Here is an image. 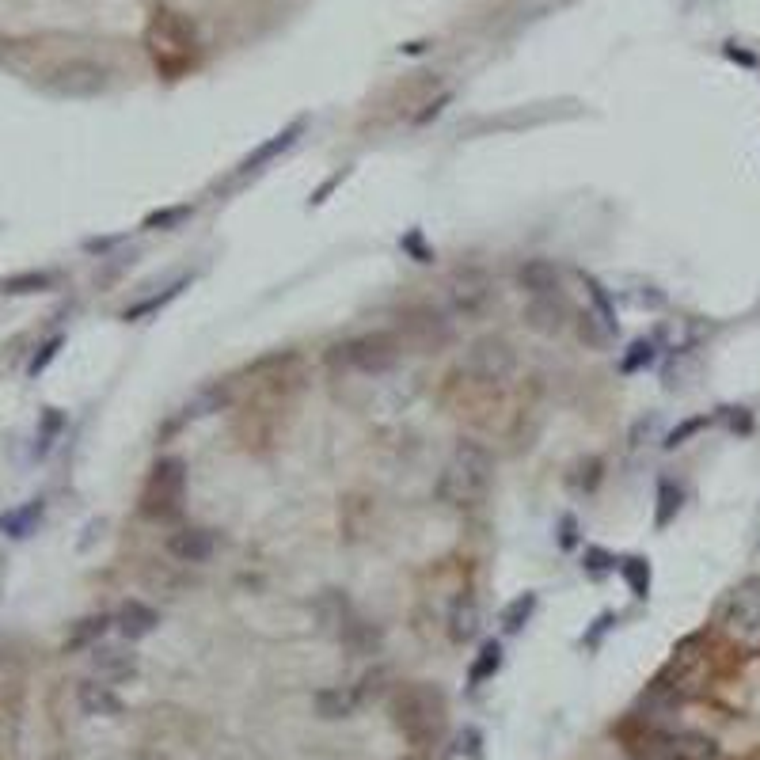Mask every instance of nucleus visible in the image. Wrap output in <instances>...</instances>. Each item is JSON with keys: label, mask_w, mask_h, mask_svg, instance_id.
Instances as JSON below:
<instances>
[{"label": "nucleus", "mask_w": 760, "mask_h": 760, "mask_svg": "<svg viewBox=\"0 0 760 760\" xmlns=\"http://www.w3.org/2000/svg\"><path fill=\"white\" fill-rule=\"evenodd\" d=\"M616 570H620L616 551H608L605 544H586L582 548V574L589 582H605L608 574H616Z\"/></svg>", "instance_id": "34"}, {"label": "nucleus", "mask_w": 760, "mask_h": 760, "mask_svg": "<svg viewBox=\"0 0 760 760\" xmlns=\"http://www.w3.org/2000/svg\"><path fill=\"white\" fill-rule=\"evenodd\" d=\"M536 605H540V597H536V589H525V593H517L513 601H506V608L498 612V624L506 635H521L529 620L536 616Z\"/></svg>", "instance_id": "28"}, {"label": "nucleus", "mask_w": 760, "mask_h": 760, "mask_svg": "<svg viewBox=\"0 0 760 760\" xmlns=\"http://www.w3.org/2000/svg\"><path fill=\"white\" fill-rule=\"evenodd\" d=\"M570 327H574V335H578V342H582L586 350H608V346H612V339H616V335H612V331H608L605 323L597 320L589 308H586V312H578Z\"/></svg>", "instance_id": "32"}, {"label": "nucleus", "mask_w": 760, "mask_h": 760, "mask_svg": "<svg viewBox=\"0 0 760 760\" xmlns=\"http://www.w3.org/2000/svg\"><path fill=\"white\" fill-rule=\"evenodd\" d=\"M42 517H46V498H31V502H23L16 510L0 513V532L8 540H27L31 532H38Z\"/></svg>", "instance_id": "21"}, {"label": "nucleus", "mask_w": 760, "mask_h": 760, "mask_svg": "<svg viewBox=\"0 0 760 760\" xmlns=\"http://www.w3.org/2000/svg\"><path fill=\"white\" fill-rule=\"evenodd\" d=\"M149 760H156V757H149Z\"/></svg>", "instance_id": "52"}, {"label": "nucleus", "mask_w": 760, "mask_h": 760, "mask_svg": "<svg viewBox=\"0 0 760 760\" xmlns=\"http://www.w3.org/2000/svg\"><path fill=\"white\" fill-rule=\"evenodd\" d=\"M719 422V415H692V418H681L673 430H665L662 437V449L665 453H673V449H681V445H688V441H696V437L703 434V430H711Z\"/></svg>", "instance_id": "31"}, {"label": "nucleus", "mask_w": 760, "mask_h": 760, "mask_svg": "<svg viewBox=\"0 0 760 760\" xmlns=\"http://www.w3.org/2000/svg\"><path fill=\"white\" fill-rule=\"evenodd\" d=\"M635 301H639V308H662V304H665V293L658 289V285H643V293H639Z\"/></svg>", "instance_id": "49"}, {"label": "nucleus", "mask_w": 760, "mask_h": 760, "mask_svg": "<svg viewBox=\"0 0 760 760\" xmlns=\"http://www.w3.org/2000/svg\"><path fill=\"white\" fill-rule=\"evenodd\" d=\"M103 88H107V65H99L92 57H73L50 73V92L69 95V99H88Z\"/></svg>", "instance_id": "9"}, {"label": "nucleus", "mask_w": 760, "mask_h": 760, "mask_svg": "<svg viewBox=\"0 0 760 760\" xmlns=\"http://www.w3.org/2000/svg\"><path fill=\"white\" fill-rule=\"evenodd\" d=\"M658 434V415H643V418H635V426L627 430V445L631 449H643L650 437Z\"/></svg>", "instance_id": "43"}, {"label": "nucleus", "mask_w": 760, "mask_h": 760, "mask_svg": "<svg viewBox=\"0 0 760 760\" xmlns=\"http://www.w3.org/2000/svg\"><path fill=\"white\" fill-rule=\"evenodd\" d=\"M350 654H377L380 650V643H384V631H380L373 620H365V616H350L346 624H342V631L335 635Z\"/></svg>", "instance_id": "23"}, {"label": "nucleus", "mask_w": 760, "mask_h": 760, "mask_svg": "<svg viewBox=\"0 0 760 760\" xmlns=\"http://www.w3.org/2000/svg\"><path fill=\"white\" fill-rule=\"evenodd\" d=\"M149 50L156 57V65L164 73H187V65H194V54H198V31L187 16L179 12H168L160 8L156 19L149 23Z\"/></svg>", "instance_id": "2"}, {"label": "nucleus", "mask_w": 760, "mask_h": 760, "mask_svg": "<svg viewBox=\"0 0 760 760\" xmlns=\"http://www.w3.org/2000/svg\"><path fill=\"white\" fill-rule=\"evenodd\" d=\"M228 407H232V392L225 384H206L183 403V422H206V418L221 415Z\"/></svg>", "instance_id": "22"}, {"label": "nucleus", "mask_w": 760, "mask_h": 760, "mask_svg": "<svg viewBox=\"0 0 760 760\" xmlns=\"http://www.w3.org/2000/svg\"><path fill=\"white\" fill-rule=\"evenodd\" d=\"M137 669H141V662H137V654H133L130 646L99 643L92 650V677H99V681L122 684V681H130V677H137Z\"/></svg>", "instance_id": "13"}, {"label": "nucleus", "mask_w": 760, "mask_h": 760, "mask_svg": "<svg viewBox=\"0 0 760 760\" xmlns=\"http://www.w3.org/2000/svg\"><path fill=\"white\" fill-rule=\"evenodd\" d=\"M422 50H430V42H426V38H415V42L399 46V54H422Z\"/></svg>", "instance_id": "51"}, {"label": "nucleus", "mask_w": 760, "mask_h": 760, "mask_svg": "<svg viewBox=\"0 0 760 760\" xmlns=\"http://www.w3.org/2000/svg\"><path fill=\"white\" fill-rule=\"evenodd\" d=\"M388 677H392V673H388L384 665H377V669H369V673H365V677L358 681L361 703L373 700V696H380V692H384V681H388Z\"/></svg>", "instance_id": "44"}, {"label": "nucleus", "mask_w": 760, "mask_h": 760, "mask_svg": "<svg viewBox=\"0 0 760 760\" xmlns=\"http://www.w3.org/2000/svg\"><path fill=\"white\" fill-rule=\"evenodd\" d=\"M722 627L738 639H760V574H749L730 589L722 601Z\"/></svg>", "instance_id": "7"}, {"label": "nucleus", "mask_w": 760, "mask_h": 760, "mask_svg": "<svg viewBox=\"0 0 760 760\" xmlns=\"http://www.w3.org/2000/svg\"><path fill=\"white\" fill-rule=\"evenodd\" d=\"M456 745H460V757L483 760V734H479L475 726H464V730H460V738H456Z\"/></svg>", "instance_id": "45"}, {"label": "nucleus", "mask_w": 760, "mask_h": 760, "mask_svg": "<svg viewBox=\"0 0 760 760\" xmlns=\"http://www.w3.org/2000/svg\"><path fill=\"white\" fill-rule=\"evenodd\" d=\"M304 130H308V118H293L289 126H282L278 133H270L266 141H259V145H255V149L247 152L244 160L236 164L232 179H236V183H244V179H255L259 171H266L270 164H274V160H278V156H285V152L293 149V145H297V141L304 137Z\"/></svg>", "instance_id": "8"}, {"label": "nucleus", "mask_w": 760, "mask_h": 760, "mask_svg": "<svg viewBox=\"0 0 760 760\" xmlns=\"http://www.w3.org/2000/svg\"><path fill=\"white\" fill-rule=\"evenodd\" d=\"M194 213H198V209L190 206V202L160 206V209H152V213H145V221H141V228H145V232H175V228L187 225Z\"/></svg>", "instance_id": "30"}, {"label": "nucleus", "mask_w": 760, "mask_h": 760, "mask_svg": "<svg viewBox=\"0 0 760 760\" xmlns=\"http://www.w3.org/2000/svg\"><path fill=\"white\" fill-rule=\"evenodd\" d=\"M187 502V460L183 456H160L152 464L145 494H141V513L152 521H171L183 513Z\"/></svg>", "instance_id": "4"}, {"label": "nucleus", "mask_w": 760, "mask_h": 760, "mask_svg": "<svg viewBox=\"0 0 760 760\" xmlns=\"http://www.w3.org/2000/svg\"><path fill=\"white\" fill-rule=\"evenodd\" d=\"M658 358H662V335H643V339H635L624 354H620L616 369H620L624 377H635V373H646Z\"/></svg>", "instance_id": "26"}, {"label": "nucleus", "mask_w": 760, "mask_h": 760, "mask_svg": "<svg viewBox=\"0 0 760 760\" xmlns=\"http://www.w3.org/2000/svg\"><path fill=\"white\" fill-rule=\"evenodd\" d=\"M464 369L479 384H502L517 369V350H513V342L506 335H479L464 350Z\"/></svg>", "instance_id": "6"}, {"label": "nucleus", "mask_w": 760, "mask_h": 760, "mask_svg": "<svg viewBox=\"0 0 760 760\" xmlns=\"http://www.w3.org/2000/svg\"><path fill=\"white\" fill-rule=\"evenodd\" d=\"M487 301H491V289H487V278H483V274L475 278V285H464V282L453 285V308L460 316H475Z\"/></svg>", "instance_id": "35"}, {"label": "nucleus", "mask_w": 760, "mask_h": 760, "mask_svg": "<svg viewBox=\"0 0 760 760\" xmlns=\"http://www.w3.org/2000/svg\"><path fill=\"white\" fill-rule=\"evenodd\" d=\"M126 240V236H103V240H84V251H92V255H107L111 247H118Z\"/></svg>", "instance_id": "50"}, {"label": "nucleus", "mask_w": 760, "mask_h": 760, "mask_svg": "<svg viewBox=\"0 0 760 760\" xmlns=\"http://www.w3.org/2000/svg\"><path fill=\"white\" fill-rule=\"evenodd\" d=\"M392 722L411 741L434 738L445 722V700L430 684H407L392 692Z\"/></svg>", "instance_id": "3"}, {"label": "nucleus", "mask_w": 760, "mask_h": 760, "mask_svg": "<svg viewBox=\"0 0 760 760\" xmlns=\"http://www.w3.org/2000/svg\"><path fill=\"white\" fill-rule=\"evenodd\" d=\"M616 624H620V612H612V608H608V612H601V616H597V620H593V624L582 631V639H578V643L586 646V650H597V646L605 643V635Z\"/></svg>", "instance_id": "39"}, {"label": "nucleus", "mask_w": 760, "mask_h": 760, "mask_svg": "<svg viewBox=\"0 0 760 760\" xmlns=\"http://www.w3.org/2000/svg\"><path fill=\"white\" fill-rule=\"evenodd\" d=\"M0 289L12 293V297H23V293H46V289H54V274H46V270H23V274L4 278Z\"/></svg>", "instance_id": "36"}, {"label": "nucleus", "mask_w": 760, "mask_h": 760, "mask_svg": "<svg viewBox=\"0 0 760 760\" xmlns=\"http://www.w3.org/2000/svg\"><path fill=\"white\" fill-rule=\"evenodd\" d=\"M574 323V308L563 293H548V297H532L525 304V327L540 339H555Z\"/></svg>", "instance_id": "11"}, {"label": "nucleus", "mask_w": 760, "mask_h": 760, "mask_svg": "<svg viewBox=\"0 0 760 760\" xmlns=\"http://www.w3.org/2000/svg\"><path fill=\"white\" fill-rule=\"evenodd\" d=\"M346 175H350V168H339V171H335V175H331V179H323L320 190H312V198H308V206H323V202H327V194H331V190H335V187H342V179H346Z\"/></svg>", "instance_id": "47"}, {"label": "nucleus", "mask_w": 760, "mask_h": 760, "mask_svg": "<svg viewBox=\"0 0 760 760\" xmlns=\"http://www.w3.org/2000/svg\"><path fill=\"white\" fill-rule=\"evenodd\" d=\"M681 510H684V487L673 479V475H662L658 487H654V529L665 532L673 521H677V513Z\"/></svg>", "instance_id": "24"}, {"label": "nucleus", "mask_w": 760, "mask_h": 760, "mask_svg": "<svg viewBox=\"0 0 760 760\" xmlns=\"http://www.w3.org/2000/svg\"><path fill=\"white\" fill-rule=\"evenodd\" d=\"M156 627H160V612H156L149 601H141V597H126L122 605L114 608V631H118L126 643L149 639Z\"/></svg>", "instance_id": "12"}, {"label": "nucleus", "mask_w": 760, "mask_h": 760, "mask_svg": "<svg viewBox=\"0 0 760 760\" xmlns=\"http://www.w3.org/2000/svg\"><path fill=\"white\" fill-rule=\"evenodd\" d=\"M453 99H456L453 92H441V95H437V99H430V103H426V111H418L415 118H411V122H415V126H430V122H434L437 114L445 111V107H449Z\"/></svg>", "instance_id": "46"}, {"label": "nucleus", "mask_w": 760, "mask_h": 760, "mask_svg": "<svg viewBox=\"0 0 760 760\" xmlns=\"http://www.w3.org/2000/svg\"><path fill=\"white\" fill-rule=\"evenodd\" d=\"M335 361L350 365L354 373H365V377H380L388 369H396L399 361V342L392 331H369V335H358V339L342 342L335 346Z\"/></svg>", "instance_id": "5"}, {"label": "nucleus", "mask_w": 760, "mask_h": 760, "mask_svg": "<svg viewBox=\"0 0 760 760\" xmlns=\"http://www.w3.org/2000/svg\"><path fill=\"white\" fill-rule=\"evenodd\" d=\"M65 426H69V415L61 411V407H46L42 415H38V430H35V456H46L54 449V441L65 434Z\"/></svg>", "instance_id": "33"}, {"label": "nucleus", "mask_w": 760, "mask_h": 760, "mask_svg": "<svg viewBox=\"0 0 760 760\" xmlns=\"http://www.w3.org/2000/svg\"><path fill=\"white\" fill-rule=\"evenodd\" d=\"M312 707H316V715L327 722L350 719L361 707L358 684H327V688H320V692L312 696Z\"/></svg>", "instance_id": "17"}, {"label": "nucleus", "mask_w": 760, "mask_h": 760, "mask_svg": "<svg viewBox=\"0 0 760 760\" xmlns=\"http://www.w3.org/2000/svg\"><path fill=\"white\" fill-rule=\"evenodd\" d=\"M312 616H316L320 631H327V635H339L342 624L354 616V605H350L346 589H320V593H316V601H312Z\"/></svg>", "instance_id": "19"}, {"label": "nucleus", "mask_w": 760, "mask_h": 760, "mask_svg": "<svg viewBox=\"0 0 760 760\" xmlns=\"http://www.w3.org/2000/svg\"><path fill=\"white\" fill-rule=\"evenodd\" d=\"M399 251L411 259V263H418V266H430L437 259V251H434V244L426 240V232L422 228H407L403 236H399Z\"/></svg>", "instance_id": "37"}, {"label": "nucleus", "mask_w": 760, "mask_h": 760, "mask_svg": "<svg viewBox=\"0 0 760 760\" xmlns=\"http://www.w3.org/2000/svg\"><path fill=\"white\" fill-rule=\"evenodd\" d=\"M164 551L179 567H202L217 551V529H209V525H179L164 540Z\"/></svg>", "instance_id": "10"}, {"label": "nucleus", "mask_w": 760, "mask_h": 760, "mask_svg": "<svg viewBox=\"0 0 760 760\" xmlns=\"http://www.w3.org/2000/svg\"><path fill=\"white\" fill-rule=\"evenodd\" d=\"M555 544H559V551H574L578 544H582V536H578V517L574 513H563L559 517V525H555Z\"/></svg>", "instance_id": "42"}, {"label": "nucleus", "mask_w": 760, "mask_h": 760, "mask_svg": "<svg viewBox=\"0 0 760 760\" xmlns=\"http://www.w3.org/2000/svg\"><path fill=\"white\" fill-rule=\"evenodd\" d=\"M65 350V335H50L46 342H38V350L31 354V361H27V377L35 380V377H42L50 365L57 361V354Z\"/></svg>", "instance_id": "38"}, {"label": "nucleus", "mask_w": 760, "mask_h": 760, "mask_svg": "<svg viewBox=\"0 0 760 760\" xmlns=\"http://www.w3.org/2000/svg\"><path fill=\"white\" fill-rule=\"evenodd\" d=\"M620 578H624L627 593H631L635 601H646L650 589H654V567H650L646 555H624V559H620Z\"/></svg>", "instance_id": "29"}, {"label": "nucleus", "mask_w": 760, "mask_h": 760, "mask_svg": "<svg viewBox=\"0 0 760 760\" xmlns=\"http://www.w3.org/2000/svg\"><path fill=\"white\" fill-rule=\"evenodd\" d=\"M76 707H80V715H88V719H118V715H122V696H118L107 681L88 677V681L76 684Z\"/></svg>", "instance_id": "14"}, {"label": "nucleus", "mask_w": 760, "mask_h": 760, "mask_svg": "<svg viewBox=\"0 0 760 760\" xmlns=\"http://www.w3.org/2000/svg\"><path fill=\"white\" fill-rule=\"evenodd\" d=\"M114 627V612H95V616H84V620H76L73 631H69V639H65V654H92L95 646L107 639V631Z\"/></svg>", "instance_id": "20"}, {"label": "nucleus", "mask_w": 760, "mask_h": 760, "mask_svg": "<svg viewBox=\"0 0 760 760\" xmlns=\"http://www.w3.org/2000/svg\"><path fill=\"white\" fill-rule=\"evenodd\" d=\"M719 418L726 422V430H730V434H738V437H749L753 434V426H757L749 407H722Z\"/></svg>", "instance_id": "41"}, {"label": "nucleus", "mask_w": 760, "mask_h": 760, "mask_svg": "<svg viewBox=\"0 0 760 760\" xmlns=\"http://www.w3.org/2000/svg\"><path fill=\"white\" fill-rule=\"evenodd\" d=\"M491 479H494L491 449L479 445V441H472V437H464V441H456L449 464H445L441 475H437L434 494L445 502V506L464 510V506L483 502V494L491 491Z\"/></svg>", "instance_id": "1"}, {"label": "nucleus", "mask_w": 760, "mask_h": 760, "mask_svg": "<svg viewBox=\"0 0 760 760\" xmlns=\"http://www.w3.org/2000/svg\"><path fill=\"white\" fill-rule=\"evenodd\" d=\"M449 639H453L456 646H468L472 639H479V631H483V608H479V601H475L472 593H460L453 601V608H449Z\"/></svg>", "instance_id": "18"}, {"label": "nucleus", "mask_w": 760, "mask_h": 760, "mask_svg": "<svg viewBox=\"0 0 760 760\" xmlns=\"http://www.w3.org/2000/svg\"><path fill=\"white\" fill-rule=\"evenodd\" d=\"M582 285H586V297H589V312L597 316V320L605 323L612 335H620V312H616V293L608 289L601 278H593V274H582Z\"/></svg>", "instance_id": "25"}, {"label": "nucleus", "mask_w": 760, "mask_h": 760, "mask_svg": "<svg viewBox=\"0 0 760 760\" xmlns=\"http://www.w3.org/2000/svg\"><path fill=\"white\" fill-rule=\"evenodd\" d=\"M601 479H605V464H601L597 456H589V460H582V464H578L574 487H578V491H586V494H593L597 487H601Z\"/></svg>", "instance_id": "40"}, {"label": "nucleus", "mask_w": 760, "mask_h": 760, "mask_svg": "<svg viewBox=\"0 0 760 760\" xmlns=\"http://www.w3.org/2000/svg\"><path fill=\"white\" fill-rule=\"evenodd\" d=\"M722 57H726V61H734V65H741V69H757V54L738 50V42H726V46H722Z\"/></svg>", "instance_id": "48"}, {"label": "nucleus", "mask_w": 760, "mask_h": 760, "mask_svg": "<svg viewBox=\"0 0 760 760\" xmlns=\"http://www.w3.org/2000/svg\"><path fill=\"white\" fill-rule=\"evenodd\" d=\"M190 282H194V274H179L171 285H164L160 293H149V297H141V301H133L126 304L122 312H118V320L122 323H141V320H149V316H156V312H164L171 301H179L183 293L190 289Z\"/></svg>", "instance_id": "16"}, {"label": "nucleus", "mask_w": 760, "mask_h": 760, "mask_svg": "<svg viewBox=\"0 0 760 760\" xmlns=\"http://www.w3.org/2000/svg\"><path fill=\"white\" fill-rule=\"evenodd\" d=\"M502 662H506L502 643H498V639H487V643L479 646V654L472 658V665H468V688H483L487 681H494Z\"/></svg>", "instance_id": "27"}, {"label": "nucleus", "mask_w": 760, "mask_h": 760, "mask_svg": "<svg viewBox=\"0 0 760 760\" xmlns=\"http://www.w3.org/2000/svg\"><path fill=\"white\" fill-rule=\"evenodd\" d=\"M513 278H517V289L529 293V297H548V293L563 289V270L551 259H525Z\"/></svg>", "instance_id": "15"}]
</instances>
